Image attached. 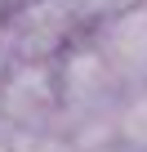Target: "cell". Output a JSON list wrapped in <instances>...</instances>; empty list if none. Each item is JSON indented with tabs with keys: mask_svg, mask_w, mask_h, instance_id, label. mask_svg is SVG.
I'll list each match as a JSON object with an SVG mask.
<instances>
[{
	"mask_svg": "<svg viewBox=\"0 0 147 152\" xmlns=\"http://www.w3.org/2000/svg\"><path fill=\"white\" fill-rule=\"evenodd\" d=\"M85 27L71 18L67 0H14L0 14V40L9 63H54Z\"/></svg>",
	"mask_w": 147,
	"mask_h": 152,
	"instance_id": "cell-1",
	"label": "cell"
},
{
	"mask_svg": "<svg viewBox=\"0 0 147 152\" xmlns=\"http://www.w3.org/2000/svg\"><path fill=\"white\" fill-rule=\"evenodd\" d=\"M58 76L54 63H5L0 72V130L31 134L58 130Z\"/></svg>",
	"mask_w": 147,
	"mask_h": 152,
	"instance_id": "cell-2",
	"label": "cell"
},
{
	"mask_svg": "<svg viewBox=\"0 0 147 152\" xmlns=\"http://www.w3.org/2000/svg\"><path fill=\"white\" fill-rule=\"evenodd\" d=\"M89 45L98 49V58L107 63V72L120 81V90H138L147 85V5L120 9L94 27H85Z\"/></svg>",
	"mask_w": 147,
	"mask_h": 152,
	"instance_id": "cell-3",
	"label": "cell"
},
{
	"mask_svg": "<svg viewBox=\"0 0 147 152\" xmlns=\"http://www.w3.org/2000/svg\"><path fill=\"white\" fill-rule=\"evenodd\" d=\"M116 148L120 152H147V85L129 90L116 107Z\"/></svg>",
	"mask_w": 147,
	"mask_h": 152,
	"instance_id": "cell-4",
	"label": "cell"
},
{
	"mask_svg": "<svg viewBox=\"0 0 147 152\" xmlns=\"http://www.w3.org/2000/svg\"><path fill=\"white\" fill-rule=\"evenodd\" d=\"M134 5H143V0H67L71 18L80 27H94V23H103V18L120 14V9H134Z\"/></svg>",
	"mask_w": 147,
	"mask_h": 152,
	"instance_id": "cell-5",
	"label": "cell"
},
{
	"mask_svg": "<svg viewBox=\"0 0 147 152\" xmlns=\"http://www.w3.org/2000/svg\"><path fill=\"white\" fill-rule=\"evenodd\" d=\"M107 152H120V148H107Z\"/></svg>",
	"mask_w": 147,
	"mask_h": 152,
	"instance_id": "cell-6",
	"label": "cell"
},
{
	"mask_svg": "<svg viewBox=\"0 0 147 152\" xmlns=\"http://www.w3.org/2000/svg\"><path fill=\"white\" fill-rule=\"evenodd\" d=\"M143 5H147V0H143Z\"/></svg>",
	"mask_w": 147,
	"mask_h": 152,
	"instance_id": "cell-7",
	"label": "cell"
}]
</instances>
